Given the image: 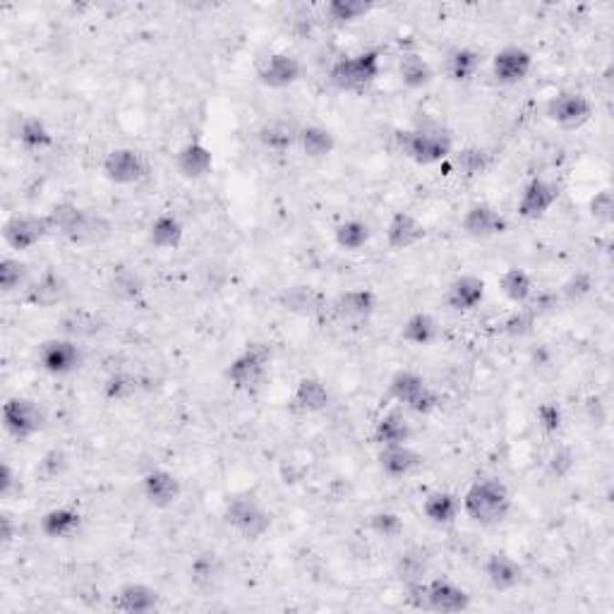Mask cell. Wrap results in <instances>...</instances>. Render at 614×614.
Returning a JSON list of instances; mask_svg holds the SVG:
<instances>
[{
	"label": "cell",
	"mask_w": 614,
	"mask_h": 614,
	"mask_svg": "<svg viewBox=\"0 0 614 614\" xmlns=\"http://www.w3.org/2000/svg\"><path fill=\"white\" fill-rule=\"evenodd\" d=\"M422 238H425V226L415 219L413 213L396 212L394 216H391V221L387 224V245L391 247L394 253L411 250V247L418 245Z\"/></svg>",
	"instance_id": "cell-17"
},
{
	"label": "cell",
	"mask_w": 614,
	"mask_h": 614,
	"mask_svg": "<svg viewBox=\"0 0 614 614\" xmlns=\"http://www.w3.org/2000/svg\"><path fill=\"white\" fill-rule=\"evenodd\" d=\"M303 75V65L291 53H272L259 68V82L272 89H284L297 82Z\"/></svg>",
	"instance_id": "cell-16"
},
{
	"label": "cell",
	"mask_w": 614,
	"mask_h": 614,
	"mask_svg": "<svg viewBox=\"0 0 614 614\" xmlns=\"http://www.w3.org/2000/svg\"><path fill=\"white\" fill-rule=\"evenodd\" d=\"M446 307L453 312H471L485 300V281L480 276H459L446 288Z\"/></svg>",
	"instance_id": "cell-18"
},
{
	"label": "cell",
	"mask_w": 614,
	"mask_h": 614,
	"mask_svg": "<svg viewBox=\"0 0 614 614\" xmlns=\"http://www.w3.org/2000/svg\"><path fill=\"white\" fill-rule=\"evenodd\" d=\"M213 166V154L212 149L204 147L202 142H190L178 151L175 156V169L182 178H188V181H200L204 175L212 171Z\"/></svg>",
	"instance_id": "cell-23"
},
{
	"label": "cell",
	"mask_w": 614,
	"mask_h": 614,
	"mask_svg": "<svg viewBox=\"0 0 614 614\" xmlns=\"http://www.w3.org/2000/svg\"><path fill=\"white\" fill-rule=\"evenodd\" d=\"M483 571H485V578L494 590H511L516 588L521 578H524V569L521 564L509 557L506 552H494L485 559L483 564Z\"/></svg>",
	"instance_id": "cell-19"
},
{
	"label": "cell",
	"mask_w": 614,
	"mask_h": 614,
	"mask_svg": "<svg viewBox=\"0 0 614 614\" xmlns=\"http://www.w3.org/2000/svg\"><path fill=\"white\" fill-rule=\"evenodd\" d=\"M545 116L559 128H583L593 116V104L581 91H559L545 106Z\"/></svg>",
	"instance_id": "cell-8"
},
{
	"label": "cell",
	"mask_w": 614,
	"mask_h": 614,
	"mask_svg": "<svg viewBox=\"0 0 614 614\" xmlns=\"http://www.w3.org/2000/svg\"><path fill=\"white\" fill-rule=\"evenodd\" d=\"M182 234H185V228H182L181 219L175 213H159L149 226V243L159 250H173V247L181 245Z\"/></svg>",
	"instance_id": "cell-28"
},
{
	"label": "cell",
	"mask_w": 614,
	"mask_h": 614,
	"mask_svg": "<svg viewBox=\"0 0 614 614\" xmlns=\"http://www.w3.org/2000/svg\"><path fill=\"white\" fill-rule=\"evenodd\" d=\"M224 521L245 540H259L272 528V514L253 497H235L226 505Z\"/></svg>",
	"instance_id": "cell-5"
},
{
	"label": "cell",
	"mask_w": 614,
	"mask_h": 614,
	"mask_svg": "<svg viewBox=\"0 0 614 614\" xmlns=\"http://www.w3.org/2000/svg\"><path fill=\"white\" fill-rule=\"evenodd\" d=\"M456 163L459 169L466 175H475L485 169V151L480 149H463L459 156H456Z\"/></svg>",
	"instance_id": "cell-50"
},
{
	"label": "cell",
	"mask_w": 614,
	"mask_h": 614,
	"mask_svg": "<svg viewBox=\"0 0 614 614\" xmlns=\"http://www.w3.org/2000/svg\"><path fill=\"white\" fill-rule=\"evenodd\" d=\"M369 528L381 537H399L403 530V521L391 511H377L369 518Z\"/></svg>",
	"instance_id": "cell-45"
},
{
	"label": "cell",
	"mask_w": 614,
	"mask_h": 614,
	"mask_svg": "<svg viewBox=\"0 0 614 614\" xmlns=\"http://www.w3.org/2000/svg\"><path fill=\"white\" fill-rule=\"evenodd\" d=\"M297 144L307 159H327L337 147V137L322 125H307L297 132Z\"/></svg>",
	"instance_id": "cell-30"
},
{
	"label": "cell",
	"mask_w": 614,
	"mask_h": 614,
	"mask_svg": "<svg viewBox=\"0 0 614 614\" xmlns=\"http://www.w3.org/2000/svg\"><path fill=\"white\" fill-rule=\"evenodd\" d=\"M0 524H3V545H10V543H13V536H15L13 524H10V516H3V521H0Z\"/></svg>",
	"instance_id": "cell-55"
},
{
	"label": "cell",
	"mask_w": 614,
	"mask_h": 614,
	"mask_svg": "<svg viewBox=\"0 0 614 614\" xmlns=\"http://www.w3.org/2000/svg\"><path fill=\"white\" fill-rule=\"evenodd\" d=\"M369 226L360 219H349L338 224L337 231H334V238H337V245L341 250H349V253H358L362 247L369 243Z\"/></svg>",
	"instance_id": "cell-38"
},
{
	"label": "cell",
	"mask_w": 614,
	"mask_h": 614,
	"mask_svg": "<svg viewBox=\"0 0 614 614\" xmlns=\"http://www.w3.org/2000/svg\"><path fill=\"white\" fill-rule=\"evenodd\" d=\"M372 10L369 3L365 0H331L329 5H327V15H329L331 22H337V25H350V22H358L360 17Z\"/></svg>",
	"instance_id": "cell-40"
},
{
	"label": "cell",
	"mask_w": 614,
	"mask_h": 614,
	"mask_svg": "<svg viewBox=\"0 0 614 614\" xmlns=\"http://www.w3.org/2000/svg\"><path fill=\"white\" fill-rule=\"evenodd\" d=\"M39 365L48 375H70L82 365V350L72 338H48L39 346Z\"/></svg>",
	"instance_id": "cell-9"
},
{
	"label": "cell",
	"mask_w": 614,
	"mask_h": 614,
	"mask_svg": "<svg viewBox=\"0 0 614 614\" xmlns=\"http://www.w3.org/2000/svg\"><path fill=\"white\" fill-rule=\"evenodd\" d=\"M480 65H483V56L475 48L463 46V48H456V51L449 53V58H446V75L453 82H468V79L475 78Z\"/></svg>",
	"instance_id": "cell-33"
},
{
	"label": "cell",
	"mask_w": 614,
	"mask_h": 614,
	"mask_svg": "<svg viewBox=\"0 0 614 614\" xmlns=\"http://www.w3.org/2000/svg\"><path fill=\"white\" fill-rule=\"evenodd\" d=\"M396 142H399L403 156L421 166L444 163L452 156V135L442 128L421 125L413 130H401V132H396Z\"/></svg>",
	"instance_id": "cell-2"
},
{
	"label": "cell",
	"mask_w": 614,
	"mask_h": 614,
	"mask_svg": "<svg viewBox=\"0 0 614 614\" xmlns=\"http://www.w3.org/2000/svg\"><path fill=\"white\" fill-rule=\"evenodd\" d=\"M588 291H590V278L586 276V274H578V276H574L569 284L564 286V296L571 297V300H574V297L586 296Z\"/></svg>",
	"instance_id": "cell-53"
},
{
	"label": "cell",
	"mask_w": 614,
	"mask_h": 614,
	"mask_svg": "<svg viewBox=\"0 0 614 614\" xmlns=\"http://www.w3.org/2000/svg\"><path fill=\"white\" fill-rule=\"evenodd\" d=\"M142 492L144 499L151 506H156V509H169V506H173L181 499L182 485L173 473L156 468V471L147 473L142 478Z\"/></svg>",
	"instance_id": "cell-15"
},
{
	"label": "cell",
	"mask_w": 614,
	"mask_h": 614,
	"mask_svg": "<svg viewBox=\"0 0 614 614\" xmlns=\"http://www.w3.org/2000/svg\"><path fill=\"white\" fill-rule=\"evenodd\" d=\"M82 212H85V209L78 207L75 202H58V204H56L51 212L46 213V216H48V221H51L53 231H58V234L65 238V235L70 234L72 228H75V224L79 221Z\"/></svg>",
	"instance_id": "cell-41"
},
{
	"label": "cell",
	"mask_w": 614,
	"mask_h": 614,
	"mask_svg": "<svg viewBox=\"0 0 614 614\" xmlns=\"http://www.w3.org/2000/svg\"><path fill=\"white\" fill-rule=\"evenodd\" d=\"M533 70V56L521 46H506L492 58V75L499 85H518Z\"/></svg>",
	"instance_id": "cell-13"
},
{
	"label": "cell",
	"mask_w": 614,
	"mask_h": 614,
	"mask_svg": "<svg viewBox=\"0 0 614 614\" xmlns=\"http://www.w3.org/2000/svg\"><path fill=\"white\" fill-rule=\"evenodd\" d=\"M334 307L346 319H365L377 310V296L369 288H353L341 293Z\"/></svg>",
	"instance_id": "cell-27"
},
{
	"label": "cell",
	"mask_w": 614,
	"mask_h": 614,
	"mask_svg": "<svg viewBox=\"0 0 614 614\" xmlns=\"http://www.w3.org/2000/svg\"><path fill=\"white\" fill-rule=\"evenodd\" d=\"M401 338L411 346H430L440 338V322L427 312H415L403 322Z\"/></svg>",
	"instance_id": "cell-31"
},
{
	"label": "cell",
	"mask_w": 614,
	"mask_h": 614,
	"mask_svg": "<svg viewBox=\"0 0 614 614\" xmlns=\"http://www.w3.org/2000/svg\"><path fill=\"white\" fill-rule=\"evenodd\" d=\"M536 310L530 307V305H524L521 310L514 312L509 319L505 322V329L506 334H511V337H524V334H528L530 329H533V324H536Z\"/></svg>",
	"instance_id": "cell-47"
},
{
	"label": "cell",
	"mask_w": 614,
	"mask_h": 614,
	"mask_svg": "<svg viewBox=\"0 0 614 614\" xmlns=\"http://www.w3.org/2000/svg\"><path fill=\"white\" fill-rule=\"evenodd\" d=\"M422 463V456L408 444L381 446L380 468L387 473L389 478H406L413 471H418Z\"/></svg>",
	"instance_id": "cell-22"
},
{
	"label": "cell",
	"mask_w": 614,
	"mask_h": 614,
	"mask_svg": "<svg viewBox=\"0 0 614 614\" xmlns=\"http://www.w3.org/2000/svg\"><path fill=\"white\" fill-rule=\"evenodd\" d=\"M411 422L403 418L401 413H387L377 422L375 427V440L380 446H396V444H408L411 442Z\"/></svg>",
	"instance_id": "cell-34"
},
{
	"label": "cell",
	"mask_w": 614,
	"mask_h": 614,
	"mask_svg": "<svg viewBox=\"0 0 614 614\" xmlns=\"http://www.w3.org/2000/svg\"><path fill=\"white\" fill-rule=\"evenodd\" d=\"M588 212L595 221H600V224H609V221H612V213H614L612 190L605 188V190H600V193H595L593 197H590Z\"/></svg>",
	"instance_id": "cell-46"
},
{
	"label": "cell",
	"mask_w": 614,
	"mask_h": 614,
	"mask_svg": "<svg viewBox=\"0 0 614 614\" xmlns=\"http://www.w3.org/2000/svg\"><path fill=\"white\" fill-rule=\"evenodd\" d=\"M537 425L543 427L545 432L547 434H552V432H557V430H559V427H562V421H564V413H562V408L557 406L555 401H547V403H543V406L537 408Z\"/></svg>",
	"instance_id": "cell-49"
},
{
	"label": "cell",
	"mask_w": 614,
	"mask_h": 614,
	"mask_svg": "<svg viewBox=\"0 0 614 614\" xmlns=\"http://www.w3.org/2000/svg\"><path fill=\"white\" fill-rule=\"evenodd\" d=\"M17 140H20V144L25 149H46L51 147L53 144V135L51 130L46 128L44 120H39V118H25L20 123V130H17Z\"/></svg>",
	"instance_id": "cell-39"
},
{
	"label": "cell",
	"mask_w": 614,
	"mask_h": 614,
	"mask_svg": "<svg viewBox=\"0 0 614 614\" xmlns=\"http://www.w3.org/2000/svg\"><path fill=\"white\" fill-rule=\"evenodd\" d=\"M437 406H440V396L434 394L432 389L427 387L425 391H422L421 399H418V401H415L413 406L408 408V411H413V413H418V415H430Z\"/></svg>",
	"instance_id": "cell-52"
},
{
	"label": "cell",
	"mask_w": 614,
	"mask_h": 614,
	"mask_svg": "<svg viewBox=\"0 0 614 614\" xmlns=\"http://www.w3.org/2000/svg\"><path fill=\"white\" fill-rule=\"evenodd\" d=\"M422 511H425V516L432 521L434 526H449L456 521L461 511V502L456 494L452 492H432V494H427L425 502H422Z\"/></svg>",
	"instance_id": "cell-32"
},
{
	"label": "cell",
	"mask_w": 614,
	"mask_h": 614,
	"mask_svg": "<svg viewBox=\"0 0 614 614\" xmlns=\"http://www.w3.org/2000/svg\"><path fill=\"white\" fill-rule=\"evenodd\" d=\"M399 75H401V82L408 89H422L434 78L430 63L422 56H418V53H406L403 56L401 63H399Z\"/></svg>",
	"instance_id": "cell-36"
},
{
	"label": "cell",
	"mask_w": 614,
	"mask_h": 614,
	"mask_svg": "<svg viewBox=\"0 0 614 614\" xmlns=\"http://www.w3.org/2000/svg\"><path fill=\"white\" fill-rule=\"evenodd\" d=\"M297 132L300 130L293 123H288V120H272V123H266L265 128L259 130V140H262L266 149L286 151V149H291L297 142Z\"/></svg>",
	"instance_id": "cell-37"
},
{
	"label": "cell",
	"mask_w": 614,
	"mask_h": 614,
	"mask_svg": "<svg viewBox=\"0 0 614 614\" xmlns=\"http://www.w3.org/2000/svg\"><path fill=\"white\" fill-rule=\"evenodd\" d=\"M113 234V226H110V221L106 216L97 212H89L85 209L79 221L75 224L70 234L65 235V240H70L72 245H99V243H104V240L110 238Z\"/></svg>",
	"instance_id": "cell-21"
},
{
	"label": "cell",
	"mask_w": 614,
	"mask_h": 614,
	"mask_svg": "<svg viewBox=\"0 0 614 614\" xmlns=\"http://www.w3.org/2000/svg\"><path fill=\"white\" fill-rule=\"evenodd\" d=\"M110 291H113V296L118 297H135L142 293V281H140V276H135V274L120 272L113 276Z\"/></svg>",
	"instance_id": "cell-48"
},
{
	"label": "cell",
	"mask_w": 614,
	"mask_h": 614,
	"mask_svg": "<svg viewBox=\"0 0 614 614\" xmlns=\"http://www.w3.org/2000/svg\"><path fill=\"white\" fill-rule=\"evenodd\" d=\"M471 608V595L449 578L427 581V609L430 612L456 614Z\"/></svg>",
	"instance_id": "cell-14"
},
{
	"label": "cell",
	"mask_w": 614,
	"mask_h": 614,
	"mask_svg": "<svg viewBox=\"0 0 614 614\" xmlns=\"http://www.w3.org/2000/svg\"><path fill=\"white\" fill-rule=\"evenodd\" d=\"M48 234H53V228L46 213L44 216H39V213H15V216H10L5 221V226H3L5 245L10 250H17V253L32 250Z\"/></svg>",
	"instance_id": "cell-7"
},
{
	"label": "cell",
	"mask_w": 614,
	"mask_h": 614,
	"mask_svg": "<svg viewBox=\"0 0 614 614\" xmlns=\"http://www.w3.org/2000/svg\"><path fill=\"white\" fill-rule=\"evenodd\" d=\"M269 362H272L269 346H265V343H247L245 350L228 365V381L238 391L255 394V391L265 387L266 377H269Z\"/></svg>",
	"instance_id": "cell-4"
},
{
	"label": "cell",
	"mask_w": 614,
	"mask_h": 614,
	"mask_svg": "<svg viewBox=\"0 0 614 614\" xmlns=\"http://www.w3.org/2000/svg\"><path fill=\"white\" fill-rule=\"evenodd\" d=\"M82 526V516L79 511L70 509V506H58V509L46 511L41 516V533L53 540H63V537H72Z\"/></svg>",
	"instance_id": "cell-26"
},
{
	"label": "cell",
	"mask_w": 614,
	"mask_h": 614,
	"mask_svg": "<svg viewBox=\"0 0 614 614\" xmlns=\"http://www.w3.org/2000/svg\"><path fill=\"white\" fill-rule=\"evenodd\" d=\"M65 466H68V461H65V453L58 452V449H53V452H48L44 456V461H41L39 471L46 480H53L56 475H60V473L65 471Z\"/></svg>",
	"instance_id": "cell-51"
},
{
	"label": "cell",
	"mask_w": 614,
	"mask_h": 614,
	"mask_svg": "<svg viewBox=\"0 0 614 614\" xmlns=\"http://www.w3.org/2000/svg\"><path fill=\"white\" fill-rule=\"evenodd\" d=\"M559 200V188L555 182L545 181V178H533L521 193V200H518V216L526 221L543 219L545 213L555 207V202Z\"/></svg>",
	"instance_id": "cell-11"
},
{
	"label": "cell",
	"mask_w": 614,
	"mask_h": 614,
	"mask_svg": "<svg viewBox=\"0 0 614 614\" xmlns=\"http://www.w3.org/2000/svg\"><path fill=\"white\" fill-rule=\"evenodd\" d=\"M135 389H137L135 377H130L128 372H116V375L106 380L104 391L110 401H125V399H130V396L135 394Z\"/></svg>",
	"instance_id": "cell-43"
},
{
	"label": "cell",
	"mask_w": 614,
	"mask_h": 614,
	"mask_svg": "<svg viewBox=\"0 0 614 614\" xmlns=\"http://www.w3.org/2000/svg\"><path fill=\"white\" fill-rule=\"evenodd\" d=\"M113 608L128 614H147L159 608V593L144 583H128L113 598Z\"/></svg>",
	"instance_id": "cell-24"
},
{
	"label": "cell",
	"mask_w": 614,
	"mask_h": 614,
	"mask_svg": "<svg viewBox=\"0 0 614 614\" xmlns=\"http://www.w3.org/2000/svg\"><path fill=\"white\" fill-rule=\"evenodd\" d=\"M461 228L463 234L471 235V238L487 240L494 238V235H502L509 231V221H506L505 213H499L497 209L490 207V204H473L463 219H461Z\"/></svg>",
	"instance_id": "cell-12"
},
{
	"label": "cell",
	"mask_w": 614,
	"mask_h": 614,
	"mask_svg": "<svg viewBox=\"0 0 614 614\" xmlns=\"http://www.w3.org/2000/svg\"><path fill=\"white\" fill-rule=\"evenodd\" d=\"M427 389L425 377L413 372V369H399L391 381H389V396L394 399V401L403 403L406 408L413 406L418 399L422 396V391Z\"/></svg>",
	"instance_id": "cell-29"
},
{
	"label": "cell",
	"mask_w": 614,
	"mask_h": 614,
	"mask_svg": "<svg viewBox=\"0 0 614 614\" xmlns=\"http://www.w3.org/2000/svg\"><path fill=\"white\" fill-rule=\"evenodd\" d=\"M396 569H399V576H401L403 581L415 583L422 581V576H425L427 571V562L421 552H406V555L399 559V567H396Z\"/></svg>",
	"instance_id": "cell-44"
},
{
	"label": "cell",
	"mask_w": 614,
	"mask_h": 614,
	"mask_svg": "<svg viewBox=\"0 0 614 614\" xmlns=\"http://www.w3.org/2000/svg\"><path fill=\"white\" fill-rule=\"evenodd\" d=\"M26 265L15 257L0 259V288L3 293H15L26 281Z\"/></svg>",
	"instance_id": "cell-42"
},
{
	"label": "cell",
	"mask_w": 614,
	"mask_h": 614,
	"mask_svg": "<svg viewBox=\"0 0 614 614\" xmlns=\"http://www.w3.org/2000/svg\"><path fill=\"white\" fill-rule=\"evenodd\" d=\"M381 75V53L369 51L356 53V56H343L331 65L329 79L331 85L343 91H362L369 85H375Z\"/></svg>",
	"instance_id": "cell-3"
},
{
	"label": "cell",
	"mask_w": 614,
	"mask_h": 614,
	"mask_svg": "<svg viewBox=\"0 0 614 614\" xmlns=\"http://www.w3.org/2000/svg\"><path fill=\"white\" fill-rule=\"evenodd\" d=\"M147 161L135 149H113L104 159V175L116 185H135L147 175Z\"/></svg>",
	"instance_id": "cell-10"
},
{
	"label": "cell",
	"mask_w": 614,
	"mask_h": 614,
	"mask_svg": "<svg viewBox=\"0 0 614 614\" xmlns=\"http://www.w3.org/2000/svg\"><path fill=\"white\" fill-rule=\"evenodd\" d=\"M329 389L317 377H305L297 381L296 391H293V406L303 413H319L329 406Z\"/></svg>",
	"instance_id": "cell-25"
},
{
	"label": "cell",
	"mask_w": 614,
	"mask_h": 614,
	"mask_svg": "<svg viewBox=\"0 0 614 614\" xmlns=\"http://www.w3.org/2000/svg\"><path fill=\"white\" fill-rule=\"evenodd\" d=\"M499 291L505 293L506 300H511L514 305H526L533 297V278L524 269L511 266L499 278Z\"/></svg>",
	"instance_id": "cell-35"
},
{
	"label": "cell",
	"mask_w": 614,
	"mask_h": 614,
	"mask_svg": "<svg viewBox=\"0 0 614 614\" xmlns=\"http://www.w3.org/2000/svg\"><path fill=\"white\" fill-rule=\"evenodd\" d=\"M15 485H17V478H15L13 466H10V463H3V466H0V494L7 497Z\"/></svg>",
	"instance_id": "cell-54"
},
{
	"label": "cell",
	"mask_w": 614,
	"mask_h": 614,
	"mask_svg": "<svg viewBox=\"0 0 614 614\" xmlns=\"http://www.w3.org/2000/svg\"><path fill=\"white\" fill-rule=\"evenodd\" d=\"M461 509L466 511V516L473 524L497 526L509 516L511 492L497 478L475 480L461 499Z\"/></svg>",
	"instance_id": "cell-1"
},
{
	"label": "cell",
	"mask_w": 614,
	"mask_h": 614,
	"mask_svg": "<svg viewBox=\"0 0 614 614\" xmlns=\"http://www.w3.org/2000/svg\"><path fill=\"white\" fill-rule=\"evenodd\" d=\"M46 415L41 406L26 396H13L3 403V427L15 440H29L44 430Z\"/></svg>",
	"instance_id": "cell-6"
},
{
	"label": "cell",
	"mask_w": 614,
	"mask_h": 614,
	"mask_svg": "<svg viewBox=\"0 0 614 614\" xmlns=\"http://www.w3.org/2000/svg\"><path fill=\"white\" fill-rule=\"evenodd\" d=\"M68 297V281L58 272H44L34 284H29L25 300L34 307H53Z\"/></svg>",
	"instance_id": "cell-20"
}]
</instances>
